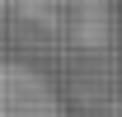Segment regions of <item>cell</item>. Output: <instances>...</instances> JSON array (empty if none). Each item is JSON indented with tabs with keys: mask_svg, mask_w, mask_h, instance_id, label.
Returning a JSON list of instances; mask_svg holds the SVG:
<instances>
[{
	"mask_svg": "<svg viewBox=\"0 0 122 117\" xmlns=\"http://www.w3.org/2000/svg\"><path fill=\"white\" fill-rule=\"evenodd\" d=\"M28 24H42V28H56L61 24V0H10Z\"/></svg>",
	"mask_w": 122,
	"mask_h": 117,
	"instance_id": "3957f363",
	"label": "cell"
},
{
	"mask_svg": "<svg viewBox=\"0 0 122 117\" xmlns=\"http://www.w3.org/2000/svg\"><path fill=\"white\" fill-rule=\"evenodd\" d=\"M0 10H10V0H0Z\"/></svg>",
	"mask_w": 122,
	"mask_h": 117,
	"instance_id": "277c9868",
	"label": "cell"
},
{
	"mask_svg": "<svg viewBox=\"0 0 122 117\" xmlns=\"http://www.w3.org/2000/svg\"><path fill=\"white\" fill-rule=\"evenodd\" d=\"M71 38L85 52H103L113 42V5L108 0H71Z\"/></svg>",
	"mask_w": 122,
	"mask_h": 117,
	"instance_id": "7a4b0ae2",
	"label": "cell"
},
{
	"mask_svg": "<svg viewBox=\"0 0 122 117\" xmlns=\"http://www.w3.org/2000/svg\"><path fill=\"white\" fill-rule=\"evenodd\" d=\"M0 117H66V108L42 70L0 56Z\"/></svg>",
	"mask_w": 122,
	"mask_h": 117,
	"instance_id": "6da1fadb",
	"label": "cell"
}]
</instances>
